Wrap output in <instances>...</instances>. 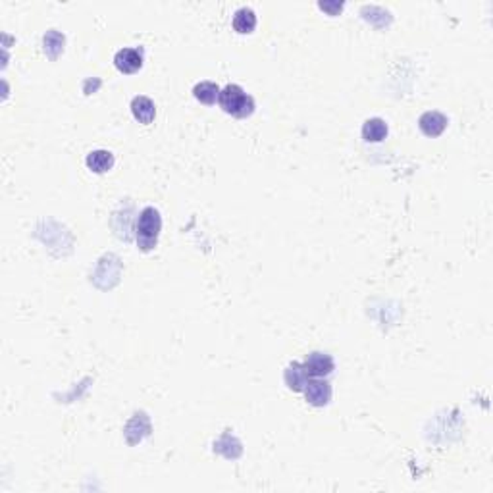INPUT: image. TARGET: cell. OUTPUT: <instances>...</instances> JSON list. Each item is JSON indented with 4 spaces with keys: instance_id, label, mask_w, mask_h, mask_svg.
<instances>
[{
    "instance_id": "6da1fadb",
    "label": "cell",
    "mask_w": 493,
    "mask_h": 493,
    "mask_svg": "<svg viewBox=\"0 0 493 493\" xmlns=\"http://www.w3.org/2000/svg\"><path fill=\"white\" fill-rule=\"evenodd\" d=\"M218 104L225 114H230L233 118H249L254 112V99L235 83L225 85L223 89H220Z\"/></svg>"
},
{
    "instance_id": "7a4b0ae2",
    "label": "cell",
    "mask_w": 493,
    "mask_h": 493,
    "mask_svg": "<svg viewBox=\"0 0 493 493\" xmlns=\"http://www.w3.org/2000/svg\"><path fill=\"white\" fill-rule=\"evenodd\" d=\"M160 230H162V216L157 208L147 206L143 208L135 225V237H137V245L143 252L152 251L159 243Z\"/></svg>"
},
{
    "instance_id": "3957f363",
    "label": "cell",
    "mask_w": 493,
    "mask_h": 493,
    "mask_svg": "<svg viewBox=\"0 0 493 493\" xmlns=\"http://www.w3.org/2000/svg\"><path fill=\"white\" fill-rule=\"evenodd\" d=\"M303 364H305L310 378H326V376H330L335 370L334 356L322 353V351H314V353L308 354L307 361Z\"/></svg>"
},
{
    "instance_id": "277c9868",
    "label": "cell",
    "mask_w": 493,
    "mask_h": 493,
    "mask_svg": "<svg viewBox=\"0 0 493 493\" xmlns=\"http://www.w3.org/2000/svg\"><path fill=\"white\" fill-rule=\"evenodd\" d=\"M303 393L307 397V403H310L312 407H326L328 403L332 401V385L324 378L308 380L307 388H305Z\"/></svg>"
},
{
    "instance_id": "5b68a950",
    "label": "cell",
    "mask_w": 493,
    "mask_h": 493,
    "mask_svg": "<svg viewBox=\"0 0 493 493\" xmlns=\"http://www.w3.org/2000/svg\"><path fill=\"white\" fill-rule=\"evenodd\" d=\"M114 66L121 74H135L143 68V50L141 48H120L114 56Z\"/></svg>"
},
{
    "instance_id": "8992f818",
    "label": "cell",
    "mask_w": 493,
    "mask_h": 493,
    "mask_svg": "<svg viewBox=\"0 0 493 493\" xmlns=\"http://www.w3.org/2000/svg\"><path fill=\"white\" fill-rule=\"evenodd\" d=\"M447 123H449V121H447V116H443L441 112L428 110L420 116L419 128L426 137H439V135L445 131Z\"/></svg>"
},
{
    "instance_id": "52a82bcc",
    "label": "cell",
    "mask_w": 493,
    "mask_h": 493,
    "mask_svg": "<svg viewBox=\"0 0 493 493\" xmlns=\"http://www.w3.org/2000/svg\"><path fill=\"white\" fill-rule=\"evenodd\" d=\"M283 380H285V385H288L289 390L295 391V393H303L305 388H307L308 380H310V376H308L305 364L295 361V363H291L288 368H285Z\"/></svg>"
},
{
    "instance_id": "ba28073f",
    "label": "cell",
    "mask_w": 493,
    "mask_h": 493,
    "mask_svg": "<svg viewBox=\"0 0 493 493\" xmlns=\"http://www.w3.org/2000/svg\"><path fill=\"white\" fill-rule=\"evenodd\" d=\"M131 114H133V118L139 121V123L149 125V123H152L154 118H157V106H154V103L150 101L149 97L139 94V97H135V99L131 101Z\"/></svg>"
},
{
    "instance_id": "9c48e42d",
    "label": "cell",
    "mask_w": 493,
    "mask_h": 493,
    "mask_svg": "<svg viewBox=\"0 0 493 493\" xmlns=\"http://www.w3.org/2000/svg\"><path fill=\"white\" fill-rule=\"evenodd\" d=\"M85 162H87V168L91 172H94V174H106L114 166V154H112L110 150L104 149L93 150V152L87 154Z\"/></svg>"
},
{
    "instance_id": "30bf717a",
    "label": "cell",
    "mask_w": 493,
    "mask_h": 493,
    "mask_svg": "<svg viewBox=\"0 0 493 493\" xmlns=\"http://www.w3.org/2000/svg\"><path fill=\"white\" fill-rule=\"evenodd\" d=\"M388 123L382 118H370L363 123V139L368 143H380L388 137Z\"/></svg>"
},
{
    "instance_id": "8fae6325",
    "label": "cell",
    "mask_w": 493,
    "mask_h": 493,
    "mask_svg": "<svg viewBox=\"0 0 493 493\" xmlns=\"http://www.w3.org/2000/svg\"><path fill=\"white\" fill-rule=\"evenodd\" d=\"M232 23L237 33H243V35L252 33L254 28H256V14L251 8H239L233 14Z\"/></svg>"
},
{
    "instance_id": "7c38bea8",
    "label": "cell",
    "mask_w": 493,
    "mask_h": 493,
    "mask_svg": "<svg viewBox=\"0 0 493 493\" xmlns=\"http://www.w3.org/2000/svg\"><path fill=\"white\" fill-rule=\"evenodd\" d=\"M193 97H195L199 103L212 106V104H216V101H218V97H220V87H218L214 81H201V83L195 85Z\"/></svg>"
},
{
    "instance_id": "4fadbf2b",
    "label": "cell",
    "mask_w": 493,
    "mask_h": 493,
    "mask_svg": "<svg viewBox=\"0 0 493 493\" xmlns=\"http://www.w3.org/2000/svg\"><path fill=\"white\" fill-rule=\"evenodd\" d=\"M64 45H66L64 35H62L60 31H56V29L47 31V35L43 37V48H45V52H47L48 58H52V60H56L58 56L64 52Z\"/></svg>"
},
{
    "instance_id": "5bb4252c",
    "label": "cell",
    "mask_w": 493,
    "mask_h": 493,
    "mask_svg": "<svg viewBox=\"0 0 493 493\" xmlns=\"http://www.w3.org/2000/svg\"><path fill=\"white\" fill-rule=\"evenodd\" d=\"M320 8L322 10H326V12H330L332 16H335L337 12H341L343 10V2H320Z\"/></svg>"
}]
</instances>
